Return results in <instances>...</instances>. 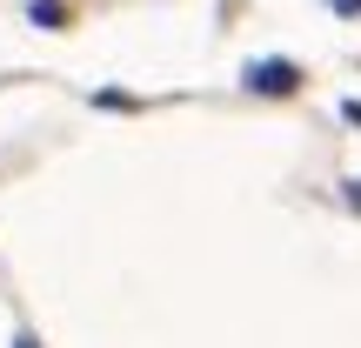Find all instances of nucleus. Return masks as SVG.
<instances>
[{"mask_svg": "<svg viewBox=\"0 0 361 348\" xmlns=\"http://www.w3.org/2000/svg\"><path fill=\"white\" fill-rule=\"evenodd\" d=\"M241 80H247L255 94H295V88H301V67H295V61H255Z\"/></svg>", "mask_w": 361, "mask_h": 348, "instance_id": "nucleus-1", "label": "nucleus"}, {"mask_svg": "<svg viewBox=\"0 0 361 348\" xmlns=\"http://www.w3.org/2000/svg\"><path fill=\"white\" fill-rule=\"evenodd\" d=\"M348 208H361V181H348Z\"/></svg>", "mask_w": 361, "mask_h": 348, "instance_id": "nucleus-2", "label": "nucleus"}]
</instances>
